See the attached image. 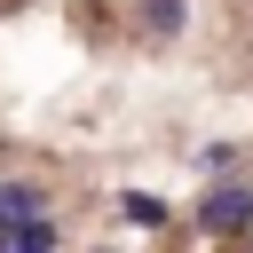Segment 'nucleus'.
I'll return each mask as SVG.
<instances>
[{
  "instance_id": "obj_2",
  "label": "nucleus",
  "mask_w": 253,
  "mask_h": 253,
  "mask_svg": "<svg viewBox=\"0 0 253 253\" xmlns=\"http://www.w3.org/2000/svg\"><path fill=\"white\" fill-rule=\"evenodd\" d=\"M40 206H47V190H40V182H0V229L40 221Z\"/></svg>"
},
{
  "instance_id": "obj_4",
  "label": "nucleus",
  "mask_w": 253,
  "mask_h": 253,
  "mask_svg": "<svg viewBox=\"0 0 253 253\" xmlns=\"http://www.w3.org/2000/svg\"><path fill=\"white\" fill-rule=\"evenodd\" d=\"M142 24L166 40V32H182V0H142Z\"/></svg>"
},
{
  "instance_id": "obj_5",
  "label": "nucleus",
  "mask_w": 253,
  "mask_h": 253,
  "mask_svg": "<svg viewBox=\"0 0 253 253\" xmlns=\"http://www.w3.org/2000/svg\"><path fill=\"white\" fill-rule=\"evenodd\" d=\"M126 221H142V229H158V221H166V206H158V198H142V190H134V198H126Z\"/></svg>"
},
{
  "instance_id": "obj_1",
  "label": "nucleus",
  "mask_w": 253,
  "mask_h": 253,
  "mask_svg": "<svg viewBox=\"0 0 253 253\" xmlns=\"http://www.w3.org/2000/svg\"><path fill=\"white\" fill-rule=\"evenodd\" d=\"M245 221H253V190H245V182H221V190L198 198V229L229 237V229H245Z\"/></svg>"
},
{
  "instance_id": "obj_3",
  "label": "nucleus",
  "mask_w": 253,
  "mask_h": 253,
  "mask_svg": "<svg viewBox=\"0 0 253 253\" xmlns=\"http://www.w3.org/2000/svg\"><path fill=\"white\" fill-rule=\"evenodd\" d=\"M0 253H55V229H47V221H24V229H0Z\"/></svg>"
}]
</instances>
